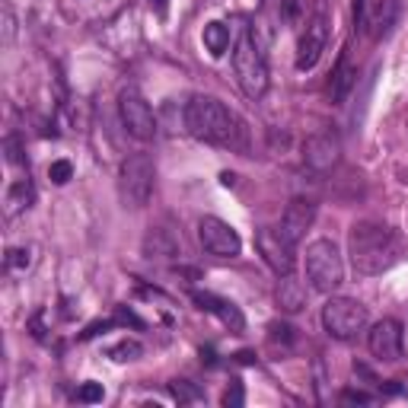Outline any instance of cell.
I'll return each mask as SVG.
<instances>
[{
  "label": "cell",
  "mask_w": 408,
  "mask_h": 408,
  "mask_svg": "<svg viewBox=\"0 0 408 408\" xmlns=\"http://www.w3.org/2000/svg\"><path fill=\"white\" fill-rule=\"evenodd\" d=\"M348 255L360 275H383L402 255V240L386 223L364 220V223H355V230H351Z\"/></svg>",
  "instance_id": "1"
},
{
  "label": "cell",
  "mask_w": 408,
  "mask_h": 408,
  "mask_svg": "<svg viewBox=\"0 0 408 408\" xmlns=\"http://www.w3.org/2000/svg\"><path fill=\"white\" fill-rule=\"evenodd\" d=\"M185 128L192 138L214 147H243V125L220 99L195 96L185 106Z\"/></svg>",
  "instance_id": "2"
},
{
  "label": "cell",
  "mask_w": 408,
  "mask_h": 408,
  "mask_svg": "<svg viewBox=\"0 0 408 408\" xmlns=\"http://www.w3.org/2000/svg\"><path fill=\"white\" fill-rule=\"evenodd\" d=\"M233 71H236V83L246 93L249 99H262L268 93V61H265V51L258 45V39L249 29H243L240 42L233 49Z\"/></svg>",
  "instance_id": "3"
},
{
  "label": "cell",
  "mask_w": 408,
  "mask_h": 408,
  "mask_svg": "<svg viewBox=\"0 0 408 408\" xmlns=\"http://www.w3.org/2000/svg\"><path fill=\"white\" fill-rule=\"evenodd\" d=\"M153 182H156V166L147 153H131L121 160L118 169V195L125 208H147L153 198Z\"/></svg>",
  "instance_id": "4"
},
{
  "label": "cell",
  "mask_w": 408,
  "mask_h": 408,
  "mask_svg": "<svg viewBox=\"0 0 408 408\" xmlns=\"http://www.w3.org/2000/svg\"><path fill=\"white\" fill-rule=\"evenodd\" d=\"M306 277H310L312 290H319V294H335L342 287L345 262L332 240L310 243V249H306Z\"/></svg>",
  "instance_id": "5"
},
{
  "label": "cell",
  "mask_w": 408,
  "mask_h": 408,
  "mask_svg": "<svg viewBox=\"0 0 408 408\" xmlns=\"http://www.w3.org/2000/svg\"><path fill=\"white\" fill-rule=\"evenodd\" d=\"M367 322H370L367 306L351 300V297H332V300L322 306V329L329 332L332 338H338V342L357 338V332H364Z\"/></svg>",
  "instance_id": "6"
},
{
  "label": "cell",
  "mask_w": 408,
  "mask_h": 408,
  "mask_svg": "<svg viewBox=\"0 0 408 408\" xmlns=\"http://www.w3.org/2000/svg\"><path fill=\"white\" fill-rule=\"evenodd\" d=\"M118 115H121V125H125V131L131 134L134 141L147 144V141L156 138L153 108H151V102H147L138 90H134V86H125V90L118 93Z\"/></svg>",
  "instance_id": "7"
},
{
  "label": "cell",
  "mask_w": 408,
  "mask_h": 408,
  "mask_svg": "<svg viewBox=\"0 0 408 408\" xmlns=\"http://www.w3.org/2000/svg\"><path fill=\"white\" fill-rule=\"evenodd\" d=\"M255 249H258V255L265 258V265H268L277 277L290 275V271L297 268V246L281 233V227H277V230L275 227L255 230Z\"/></svg>",
  "instance_id": "8"
},
{
  "label": "cell",
  "mask_w": 408,
  "mask_h": 408,
  "mask_svg": "<svg viewBox=\"0 0 408 408\" xmlns=\"http://www.w3.org/2000/svg\"><path fill=\"white\" fill-rule=\"evenodd\" d=\"M325 45H329V16H325L322 10L312 13V19L300 29V42H297V71L306 73L312 71V67L319 64V58H322Z\"/></svg>",
  "instance_id": "9"
},
{
  "label": "cell",
  "mask_w": 408,
  "mask_h": 408,
  "mask_svg": "<svg viewBox=\"0 0 408 408\" xmlns=\"http://www.w3.org/2000/svg\"><path fill=\"white\" fill-rule=\"evenodd\" d=\"M198 240L204 246V253L217 255V258H236L243 249V240L227 220L220 217H201L198 220Z\"/></svg>",
  "instance_id": "10"
},
{
  "label": "cell",
  "mask_w": 408,
  "mask_h": 408,
  "mask_svg": "<svg viewBox=\"0 0 408 408\" xmlns=\"http://www.w3.org/2000/svg\"><path fill=\"white\" fill-rule=\"evenodd\" d=\"M367 345H370V355L377 360L396 364V360L402 357V322H396V319H379L370 329Z\"/></svg>",
  "instance_id": "11"
},
{
  "label": "cell",
  "mask_w": 408,
  "mask_h": 408,
  "mask_svg": "<svg viewBox=\"0 0 408 408\" xmlns=\"http://www.w3.org/2000/svg\"><path fill=\"white\" fill-rule=\"evenodd\" d=\"M342 156V141L335 138L332 131H319L310 134L303 144V163L312 169V173H329L332 166Z\"/></svg>",
  "instance_id": "12"
},
{
  "label": "cell",
  "mask_w": 408,
  "mask_h": 408,
  "mask_svg": "<svg viewBox=\"0 0 408 408\" xmlns=\"http://www.w3.org/2000/svg\"><path fill=\"white\" fill-rule=\"evenodd\" d=\"M312 220H316V201L297 195V198H290V204L281 214V233L297 246V243L306 236V230L312 227Z\"/></svg>",
  "instance_id": "13"
},
{
  "label": "cell",
  "mask_w": 408,
  "mask_h": 408,
  "mask_svg": "<svg viewBox=\"0 0 408 408\" xmlns=\"http://www.w3.org/2000/svg\"><path fill=\"white\" fill-rule=\"evenodd\" d=\"M144 255L151 262H175V258H182V236L166 223L151 227L144 236Z\"/></svg>",
  "instance_id": "14"
},
{
  "label": "cell",
  "mask_w": 408,
  "mask_h": 408,
  "mask_svg": "<svg viewBox=\"0 0 408 408\" xmlns=\"http://www.w3.org/2000/svg\"><path fill=\"white\" fill-rule=\"evenodd\" d=\"M192 300L198 303V310H204V312H210V316L220 319L230 332H243V329H246V319H243V312H240V306H236V303L223 300V297L210 294V290H192Z\"/></svg>",
  "instance_id": "15"
},
{
  "label": "cell",
  "mask_w": 408,
  "mask_h": 408,
  "mask_svg": "<svg viewBox=\"0 0 408 408\" xmlns=\"http://www.w3.org/2000/svg\"><path fill=\"white\" fill-rule=\"evenodd\" d=\"M32 201H36V185H32L29 173H26V175H19V179H13L10 188H6V195H4V214L6 217L23 214V210L32 208Z\"/></svg>",
  "instance_id": "16"
},
{
  "label": "cell",
  "mask_w": 408,
  "mask_h": 408,
  "mask_svg": "<svg viewBox=\"0 0 408 408\" xmlns=\"http://www.w3.org/2000/svg\"><path fill=\"white\" fill-rule=\"evenodd\" d=\"M275 297H277V306H281L284 312H300L306 306V287L294 271H290V275H281V281H277V287H275Z\"/></svg>",
  "instance_id": "17"
},
{
  "label": "cell",
  "mask_w": 408,
  "mask_h": 408,
  "mask_svg": "<svg viewBox=\"0 0 408 408\" xmlns=\"http://www.w3.org/2000/svg\"><path fill=\"white\" fill-rule=\"evenodd\" d=\"M355 77H357V71L351 67V61H348V49H345L342 54H338L335 71H332V83H329V90H332V102H338V106H342V102L348 99L351 86H355Z\"/></svg>",
  "instance_id": "18"
},
{
  "label": "cell",
  "mask_w": 408,
  "mask_h": 408,
  "mask_svg": "<svg viewBox=\"0 0 408 408\" xmlns=\"http://www.w3.org/2000/svg\"><path fill=\"white\" fill-rule=\"evenodd\" d=\"M396 16H399V4H396V0H379L377 10H373V19H370L373 39L389 36V29L396 26Z\"/></svg>",
  "instance_id": "19"
},
{
  "label": "cell",
  "mask_w": 408,
  "mask_h": 408,
  "mask_svg": "<svg viewBox=\"0 0 408 408\" xmlns=\"http://www.w3.org/2000/svg\"><path fill=\"white\" fill-rule=\"evenodd\" d=\"M204 49L214 54V58H223L230 49V26L217 23V19L204 26Z\"/></svg>",
  "instance_id": "20"
},
{
  "label": "cell",
  "mask_w": 408,
  "mask_h": 408,
  "mask_svg": "<svg viewBox=\"0 0 408 408\" xmlns=\"http://www.w3.org/2000/svg\"><path fill=\"white\" fill-rule=\"evenodd\" d=\"M36 249L32 246H13V249H6V255H4V265H6V271L10 275H26V271L32 268V262H36Z\"/></svg>",
  "instance_id": "21"
},
{
  "label": "cell",
  "mask_w": 408,
  "mask_h": 408,
  "mask_svg": "<svg viewBox=\"0 0 408 408\" xmlns=\"http://www.w3.org/2000/svg\"><path fill=\"white\" fill-rule=\"evenodd\" d=\"M169 396H173L179 405L204 402V392L195 383H188V379H173V383H169Z\"/></svg>",
  "instance_id": "22"
},
{
  "label": "cell",
  "mask_w": 408,
  "mask_h": 408,
  "mask_svg": "<svg viewBox=\"0 0 408 408\" xmlns=\"http://www.w3.org/2000/svg\"><path fill=\"white\" fill-rule=\"evenodd\" d=\"M310 6H312V0H287V4H284V19H287L290 26H297V29H303L312 19Z\"/></svg>",
  "instance_id": "23"
},
{
  "label": "cell",
  "mask_w": 408,
  "mask_h": 408,
  "mask_svg": "<svg viewBox=\"0 0 408 408\" xmlns=\"http://www.w3.org/2000/svg\"><path fill=\"white\" fill-rule=\"evenodd\" d=\"M141 355H144V345L134 342V338H125V342H118V345L108 348V357L118 360V364H125V360H138Z\"/></svg>",
  "instance_id": "24"
},
{
  "label": "cell",
  "mask_w": 408,
  "mask_h": 408,
  "mask_svg": "<svg viewBox=\"0 0 408 408\" xmlns=\"http://www.w3.org/2000/svg\"><path fill=\"white\" fill-rule=\"evenodd\" d=\"M4 153H6V163H10V166H29V163H26V147H23V141H19V134H6L4 138Z\"/></svg>",
  "instance_id": "25"
},
{
  "label": "cell",
  "mask_w": 408,
  "mask_h": 408,
  "mask_svg": "<svg viewBox=\"0 0 408 408\" xmlns=\"http://www.w3.org/2000/svg\"><path fill=\"white\" fill-rule=\"evenodd\" d=\"M268 342L271 345L281 342L284 348H290V345L297 342V329H294V325H287V322H271L268 325Z\"/></svg>",
  "instance_id": "26"
},
{
  "label": "cell",
  "mask_w": 408,
  "mask_h": 408,
  "mask_svg": "<svg viewBox=\"0 0 408 408\" xmlns=\"http://www.w3.org/2000/svg\"><path fill=\"white\" fill-rule=\"evenodd\" d=\"M49 179L54 185H67V182L73 179V163L71 160H54L49 166Z\"/></svg>",
  "instance_id": "27"
},
{
  "label": "cell",
  "mask_w": 408,
  "mask_h": 408,
  "mask_svg": "<svg viewBox=\"0 0 408 408\" xmlns=\"http://www.w3.org/2000/svg\"><path fill=\"white\" fill-rule=\"evenodd\" d=\"M243 402H246V389H243L240 379H233V383L227 386V392H223L220 405H223V408H240Z\"/></svg>",
  "instance_id": "28"
},
{
  "label": "cell",
  "mask_w": 408,
  "mask_h": 408,
  "mask_svg": "<svg viewBox=\"0 0 408 408\" xmlns=\"http://www.w3.org/2000/svg\"><path fill=\"white\" fill-rule=\"evenodd\" d=\"M106 399V389H102V383H83L77 389V402H86V405H96Z\"/></svg>",
  "instance_id": "29"
},
{
  "label": "cell",
  "mask_w": 408,
  "mask_h": 408,
  "mask_svg": "<svg viewBox=\"0 0 408 408\" xmlns=\"http://www.w3.org/2000/svg\"><path fill=\"white\" fill-rule=\"evenodd\" d=\"M0 13H4V45H13V39H16V13H13L10 4L0 6Z\"/></svg>",
  "instance_id": "30"
},
{
  "label": "cell",
  "mask_w": 408,
  "mask_h": 408,
  "mask_svg": "<svg viewBox=\"0 0 408 408\" xmlns=\"http://www.w3.org/2000/svg\"><path fill=\"white\" fill-rule=\"evenodd\" d=\"M115 322H118V325H134V329H144V319H141L138 312H131L128 306H118V310H115Z\"/></svg>",
  "instance_id": "31"
},
{
  "label": "cell",
  "mask_w": 408,
  "mask_h": 408,
  "mask_svg": "<svg viewBox=\"0 0 408 408\" xmlns=\"http://www.w3.org/2000/svg\"><path fill=\"white\" fill-rule=\"evenodd\" d=\"M115 325H118V322H115V316H112V319H102V322H90V325H86V332H83L80 338H83V342H90V338H96V335H102V332L115 329Z\"/></svg>",
  "instance_id": "32"
},
{
  "label": "cell",
  "mask_w": 408,
  "mask_h": 408,
  "mask_svg": "<svg viewBox=\"0 0 408 408\" xmlns=\"http://www.w3.org/2000/svg\"><path fill=\"white\" fill-rule=\"evenodd\" d=\"M342 402L345 405H370L373 396H370V392H360V389H345L342 392Z\"/></svg>",
  "instance_id": "33"
},
{
  "label": "cell",
  "mask_w": 408,
  "mask_h": 408,
  "mask_svg": "<svg viewBox=\"0 0 408 408\" xmlns=\"http://www.w3.org/2000/svg\"><path fill=\"white\" fill-rule=\"evenodd\" d=\"M29 332L36 342H45V312H36V316L29 319Z\"/></svg>",
  "instance_id": "34"
},
{
  "label": "cell",
  "mask_w": 408,
  "mask_h": 408,
  "mask_svg": "<svg viewBox=\"0 0 408 408\" xmlns=\"http://www.w3.org/2000/svg\"><path fill=\"white\" fill-rule=\"evenodd\" d=\"M364 16H367V13H364V0H355V26H357V29L367 23Z\"/></svg>",
  "instance_id": "35"
},
{
  "label": "cell",
  "mask_w": 408,
  "mask_h": 408,
  "mask_svg": "<svg viewBox=\"0 0 408 408\" xmlns=\"http://www.w3.org/2000/svg\"><path fill=\"white\" fill-rule=\"evenodd\" d=\"M201 360H204V364H210V367H214V364H217L214 348H201Z\"/></svg>",
  "instance_id": "36"
},
{
  "label": "cell",
  "mask_w": 408,
  "mask_h": 408,
  "mask_svg": "<svg viewBox=\"0 0 408 408\" xmlns=\"http://www.w3.org/2000/svg\"><path fill=\"white\" fill-rule=\"evenodd\" d=\"M236 360H240V364H255V355H253V351H240Z\"/></svg>",
  "instance_id": "37"
},
{
  "label": "cell",
  "mask_w": 408,
  "mask_h": 408,
  "mask_svg": "<svg viewBox=\"0 0 408 408\" xmlns=\"http://www.w3.org/2000/svg\"><path fill=\"white\" fill-rule=\"evenodd\" d=\"M151 6L156 10V16H166V0H151Z\"/></svg>",
  "instance_id": "38"
},
{
  "label": "cell",
  "mask_w": 408,
  "mask_h": 408,
  "mask_svg": "<svg viewBox=\"0 0 408 408\" xmlns=\"http://www.w3.org/2000/svg\"><path fill=\"white\" fill-rule=\"evenodd\" d=\"M220 182H223V185H233L236 175H233V173H223V175H220Z\"/></svg>",
  "instance_id": "39"
}]
</instances>
